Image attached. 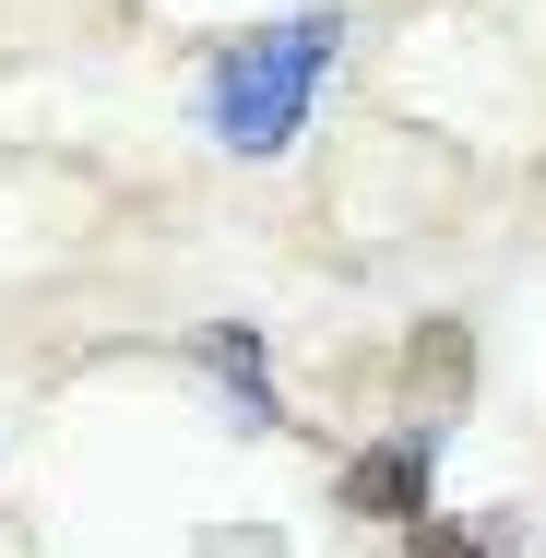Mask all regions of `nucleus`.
Listing matches in <instances>:
<instances>
[{
    "instance_id": "obj_1",
    "label": "nucleus",
    "mask_w": 546,
    "mask_h": 558,
    "mask_svg": "<svg viewBox=\"0 0 546 558\" xmlns=\"http://www.w3.org/2000/svg\"><path fill=\"white\" fill-rule=\"evenodd\" d=\"M321 72H332V12H286V24L238 36V48L215 60V96H203V119H215L238 155H274V143L310 119Z\"/></svg>"
},
{
    "instance_id": "obj_2",
    "label": "nucleus",
    "mask_w": 546,
    "mask_h": 558,
    "mask_svg": "<svg viewBox=\"0 0 546 558\" xmlns=\"http://www.w3.org/2000/svg\"><path fill=\"white\" fill-rule=\"evenodd\" d=\"M344 511H368V523H416V511H428V440H380V451H356Z\"/></svg>"
},
{
    "instance_id": "obj_3",
    "label": "nucleus",
    "mask_w": 546,
    "mask_h": 558,
    "mask_svg": "<svg viewBox=\"0 0 546 558\" xmlns=\"http://www.w3.org/2000/svg\"><path fill=\"white\" fill-rule=\"evenodd\" d=\"M203 368H226V392H238L250 428L274 416V392H262V344H250V333H203Z\"/></svg>"
},
{
    "instance_id": "obj_4",
    "label": "nucleus",
    "mask_w": 546,
    "mask_h": 558,
    "mask_svg": "<svg viewBox=\"0 0 546 558\" xmlns=\"http://www.w3.org/2000/svg\"><path fill=\"white\" fill-rule=\"evenodd\" d=\"M416 558H511V523H428Z\"/></svg>"
},
{
    "instance_id": "obj_5",
    "label": "nucleus",
    "mask_w": 546,
    "mask_h": 558,
    "mask_svg": "<svg viewBox=\"0 0 546 558\" xmlns=\"http://www.w3.org/2000/svg\"><path fill=\"white\" fill-rule=\"evenodd\" d=\"M215 558H286L274 535H215Z\"/></svg>"
}]
</instances>
